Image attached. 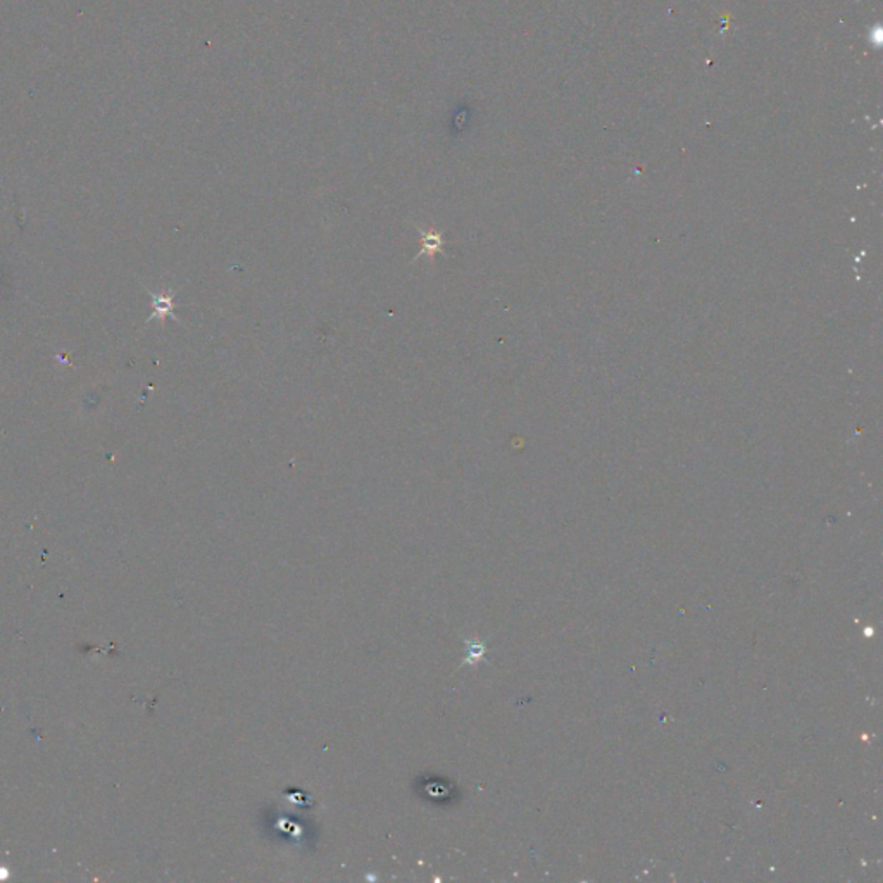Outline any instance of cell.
Listing matches in <instances>:
<instances>
[{"label": "cell", "instance_id": "1", "mask_svg": "<svg viewBox=\"0 0 883 883\" xmlns=\"http://www.w3.org/2000/svg\"><path fill=\"white\" fill-rule=\"evenodd\" d=\"M418 231L419 235H421V249H419V254L414 259H418L419 256H426L428 259L433 261L435 254H445L444 233L435 230H424V228H418Z\"/></svg>", "mask_w": 883, "mask_h": 883}, {"label": "cell", "instance_id": "2", "mask_svg": "<svg viewBox=\"0 0 883 883\" xmlns=\"http://www.w3.org/2000/svg\"><path fill=\"white\" fill-rule=\"evenodd\" d=\"M152 295V304H154V312L151 316L152 318H159L164 319L166 316H173L174 319H178L176 316H174V304H173V291H166V294H151Z\"/></svg>", "mask_w": 883, "mask_h": 883}]
</instances>
